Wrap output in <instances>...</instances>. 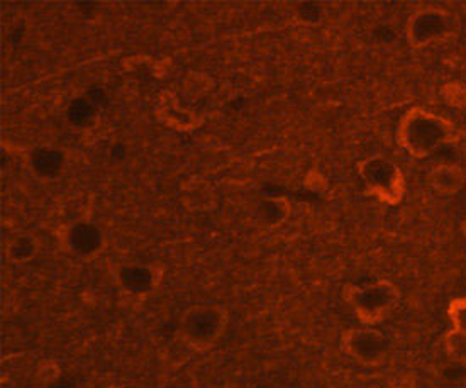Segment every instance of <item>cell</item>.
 Here are the masks:
<instances>
[{"label": "cell", "mask_w": 466, "mask_h": 388, "mask_svg": "<svg viewBox=\"0 0 466 388\" xmlns=\"http://www.w3.org/2000/svg\"><path fill=\"white\" fill-rule=\"evenodd\" d=\"M453 122L424 107L405 110L397 126V141L409 157L430 158L456 141Z\"/></svg>", "instance_id": "obj_1"}, {"label": "cell", "mask_w": 466, "mask_h": 388, "mask_svg": "<svg viewBox=\"0 0 466 388\" xmlns=\"http://www.w3.org/2000/svg\"><path fill=\"white\" fill-rule=\"evenodd\" d=\"M229 312L219 303H196L185 309L177 324V336L188 350L206 352L224 338Z\"/></svg>", "instance_id": "obj_2"}, {"label": "cell", "mask_w": 466, "mask_h": 388, "mask_svg": "<svg viewBox=\"0 0 466 388\" xmlns=\"http://www.w3.org/2000/svg\"><path fill=\"white\" fill-rule=\"evenodd\" d=\"M402 299V291L392 280L380 279L370 283H348L343 301L363 326H377L392 316Z\"/></svg>", "instance_id": "obj_3"}, {"label": "cell", "mask_w": 466, "mask_h": 388, "mask_svg": "<svg viewBox=\"0 0 466 388\" xmlns=\"http://www.w3.org/2000/svg\"><path fill=\"white\" fill-rule=\"evenodd\" d=\"M365 192L381 206L397 207L404 200L407 182L402 168L385 155H370L358 163Z\"/></svg>", "instance_id": "obj_4"}, {"label": "cell", "mask_w": 466, "mask_h": 388, "mask_svg": "<svg viewBox=\"0 0 466 388\" xmlns=\"http://www.w3.org/2000/svg\"><path fill=\"white\" fill-rule=\"evenodd\" d=\"M458 29L460 23L451 11L440 5H422L409 15L405 39L410 48H434L451 41Z\"/></svg>", "instance_id": "obj_5"}, {"label": "cell", "mask_w": 466, "mask_h": 388, "mask_svg": "<svg viewBox=\"0 0 466 388\" xmlns=\"http://www.w3.org/2000/svg\"><path fill=\"white\" fill-rule=\"evenodd\" d=\"M58 241L63 251L78 261H92L107 248L106 232L90 218L63 222L58 230Z\"/></svg>", "instance_id": "obj_6"}, {"label": "cell", "mask_w": 466, "mask_h": 388, "mask_svg": "<svg viewBox=\"0 0 466 388\" xmlns=\"http://www.w3.org/2000/svg\"><path fill=\"white\" fill-rule=\"evenodd\" d=\"M341 352L355 363L377 368L385 363L390 352V342L379 329L363 328L346 329L339 340Z\"/></svg>", "instance_id": "obj_7"}, {"label": "cell", "mask_w": 466, "mask_h": 388, "mask_svg": "<svg viewBox=\"0 0 466 388\" xmlns=\"http://www.w3.org/2000/svg\"><path fill=\"white\" fill-rule=\"evenodd\" d=\"M165 267L158 261H126L114 270V280L124 295L143 301L160 289Z\"/></svg>", "instance_id": "obj_8"}, {"label": "cell", "mask_w": 466, "mask_h": 388, "mask_svg": "<svg viewBox=\"0 0 466 388\" xmlns=\"http://www.w3.org/2000/svg\"><path fill=\"white\" fill-rule=\"evenodd\" d=\"M155 117L175 133H196L206 124L204 112L187 104L177 90H161L155 100Z\"/></svg>", "instance_id": "obj_9"}, {"label": "cell", "mask_w": 466, "mask_h": 388, "mask_svg": "<svg viewBox=\"0 0 466 388\" xmlns=\"http://www.w3.org/2000/svg\"><path fill=\"white\" fill-rule=\"evenodd\" d=\"M178 200L190 214H210L219 207L221 195L210 180L200 175H192L180 185Z\"/></svg>", "instance_id": "obj_10"}, {"label": "cell", "mask_w": 466, "mask_h": 388, "mask_svg": "<svg viewBox=\"0 0 466 388\" xmlns=\"http://www.w3.org/2000/svg\"><path fill=\"white\" fill-rule=\"evenodd\" d=\"M68 159L62 148L49 145L33 146L25 153V167L29 171L45 182L60 179L66 170Z\"/></svg>", "instance_id": "obj_11"}, {"label": "cell", "mask_w": 466, "mask_h": 388, "mask_svg": "<svg viewBox=\"0 0 466 388\" xmlns=\"http://www.w3.org/2000/svg\"><path fill=\"white\" fill-rule=\"evenodd\" d=\"M292 216V202L285 195H268L259 199L253 219L259 230H280Z\"/></svg>", "instance_id": "obj_12"}, {"label": "cell", "mask_w": 466, "mask_h": 388, "mask_svg": "<svg viewBox=\"0 0 466 388\" xmlns=\"http://www.w3.org/2000/svg\"><path fill=\"white\" fill-rule=\"evenodd\" d=\"M428 183L438 197H454L465 192L466 173L456 163H440L428 173Z\"/></svg>", "instance_id": "obj_13"}, {"label": "cell", "mask_w": 466, "mask_h": 388, "mask_svg": "<svg viewBox=\"0 0 466 388\" xmlns=\"http://www.w3.org/2000/svg\"><path fill=\"white\" fill-rule=\"evenodd\" d=\"M172 66L170 58H155L149 55H131L123 61L124 72L143 82L167 78L172 72Z\"/></svg>", "instance_id": "obj_14"}, {"label": "cell", "mask_w": 466, "mask_h": 388, "mask_svg": "<svg viewBox=\"0 0 466 388\" xmlns=\"http://www.w3.org/2000/svg\"><path fill=\"white\" fill-rule=\"evenodd\" d=\"M41 251V240L35 232L15 230L4 243V256L11 265H27Z\"/></svg>", "instance_id": "obj_15"}, {"label": "cell", "mask_w": 466, "mask_h": 388, "mask_svg": "<svg viewBox=\"0 0 466 388\" xmlns=\"http://www.w3.org/2000/svg\"><path fill=\"white\" fill-rule=\"evenodd\" d=\"M218 87L216 78L209 72L204 70H188L184 73V77L180 78V86L177 94L180 96L182 100L190 106H196L198 102L206 100L214 94Z\"/></svg>", "instance_id": "obj_16"}, {"label": "cell", "mask_w": 466, "mask_h": 388, "mask_svg": "<svg viewBox=\"0 0 466 388\" xmlns=\"http://www.w3.org/2000/svg\"><path fill=\"white\" fill-rule=\"evenodd\" d=\"M66 122L78 131H90L94 129L98 124V117H100V109L97 104L86 96H80L75 97L68 102L66 110Z\"/></svg>", "instance_id": "obj_17"}, {"label": "cell", "mask_w": 466, "mask_h": 388, "mask_svg": "<svg viewBox=\"0 0 466 388\" xmlns=\"http://www.w3.org/2000/svg\"><path fill=\"white\" fill-rule=\"evenodd\" d=\"M328 17V9L320 2H299L292 5V19L300 27H318Z\"/></svg>", "instance_id": "obj_18"}, {"label": "cell", "mask_w": 466, "mask_h": 388, "mask_svg": "<svg viewBox=\"0 0 466 388\" xmlns=\"http://www.w3.org/2000/svg\"><path fill=\"white\" fill-rule=\"evenodd\" d=\"M442 102L456 110H466V82L463 80H448L440 88Z\"/></svg>", "instance_id": "obj_19"}, {"label": "cell", "mask_w": 466, "mask_h": 388, "mask_svg": "<svg viewBox=\"0 0 466 388\" xmlns=\"http://www.w3.org/2000/svg\"><path fill=\"white\" fill-rule=\"evenodd\" d=\"M444 352L446 356L453 362V363L466 364V334L458 332L454 329H450L444 334Z\"/></svg>", "instance_id": "obj_20"}, {"label": "cell", "mask_w": 466, "mask_h": 388, "mask_svg": "<svg viewBox=\"0 0 466 388\" xmlns=\"http://www.w3.org/2000/svg\"><path fill=\"white\" fill-rule=\"evenodd\" d=\"M446 314L451 322V329L466 334V295L456 297L448 303Z\"/></svg>", "instance_id": "obj_21"}, {"label": "cell", "mask_w": 466, "mask_h": 388, "mask_svg": "<svg viewBox=\"0 0 466 388\" xmlns=\"http://www.w3.org/2000/svg\"><path fill=\"white\" fill-rule=\"evenodd\" d=\"M37 375L41 376V378H46V383L55 382V380L58 378V375H60L58 364L51 363V362H45V363L41 364V368H39Z\"/></svg>", "instance_id": "obj_22"}, {"label": "cell", "mask_w": 466, "mask_h": 388, "mask_svg": "<svg viewBox=\"0 0 466 388\" xmlns=\"http://www.w3.org/2000/svg\"><path fill=\"white\" fill-rule=\"evenodd\" d=\"M461 230H463V234H465V238H466V220H465V222H463V226H461Z\"/></svg>", "instance_id": "obj_23"}, {"label": "cell", "mask_w": 466, "mask_h": 388, "mask_svg": "<svg viewBox=\"0 0 466 388\" xmlns=\"http://www.w3.org/2000/svg\"><path fill=\"white\" fill-rule=\"evenodd\" d=\"M465 204H466V189H465Z\"/></svg>", "instance_id": "obj_24"}, {"label": "cell", "mask_w": 466, "mask_h": 388, "mask_svg": "<svg viewBox=\"0 0 466 388\" xmlns=\"http://www.w3.org/2000/svg\"><path fill=\"white\" fill-rule=\"evenodd\" d=\"M273 388H282V387H273Z\"/></svg>", "instance_id": "obj_25"}]
</instances>
